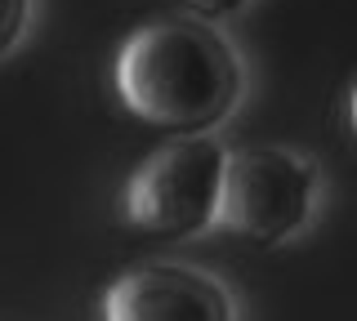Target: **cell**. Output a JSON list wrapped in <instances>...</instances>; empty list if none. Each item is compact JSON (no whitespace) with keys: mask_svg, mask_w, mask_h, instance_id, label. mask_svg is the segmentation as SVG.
<instances>
[{"mask_svg":"<svg viewBox=\"0 0 357 321\" xmlns=\"http://www.w3.org/2000/svg\"><path fill=\"white\" fill-rule=\"evenodd\" d=\"M121 107L161 130L188 139L210 134L237 112L245 68L232 40L206 18H156L126 36L112 63Z\"/></svg>","mask_w":357,"mask_h":321,"instance_id":"1","label":"cell"},{"mask_svg":"<svg viewBox=\"0 0 357 321\" xmlns=\"http://www.w3.org/2000/svg\"><path fill=\"white\" fill-rule=\"evenodd\" d=\"M228 152L210 134H188L156 148L130 174L121 214L130 228L156 241H188L219 224V192Z\"/></svg>","mask_w":357,"mask_h":321,"instance_id":"2","label":"cell"},{"mask_svg":"<svg viewBox=\"0 0 357 321\" xmlns=\"http://www.w3.org/2000/svg\"><path fill=\"white\" fill-rule=\"evenodd\" d=\"M31 9H36V0H0V58L22 45L31 27Z\"/></svg>","mask_w":357,"mask_h":321,"instance_id":"5","label":"cell"},{"mask_svg":"<svg viewBox=\"0 0 357 321\" xmlns=\"http://www.w3.org/2000/svg\"><path fill=\"white\" fill-rule=\"evenodd\" d=\"M317 201V165L290 148H241L228 152L219 192V224L241 241L277 246L308 224Z\"/></svg>","mask_w":357,"mask_h":321,"instance_id":"3","label":"cell"},{"mask_svg":"<svg viewBox=\"0 0 357 321\" xmlns=\"http://www.w3.org/2000/svg\"><path fill=\"white\" fill-rule=\"evenodd\" d=\"M103 321H232V299L188 263H143L107 285Z\"/></svg>","mask_w":357,"mask_h":321,"instance_id":"4","label":"cell"},{"mask_svg":"<svg viewBox=\"0 0 357 321\" xmlns=\"http://www.w3.org/2000/svg\"><path fill=\"white\" fill-rule=\"evenodd\" d=\"M349 125H353V139H357V81H353V90H349Z\"/></svg>","mask_w":357,"mask_h":321,"instance_id":"7","label":"cell"},{"mask_svg":"<svg viewBox=\"0 0 357 321\" xmlns=\"http://www.w3.org/2000/svg\"><path fill=\"white\" fill-rule=\"evenodd\" d=\"M188 9H192V18H206V23H215V18H232L241 14L250 0H183Z\"/></svg>","mask_w":357,"mask_h":321,"instance_id":"6","label":"cell"}]
</instances>
